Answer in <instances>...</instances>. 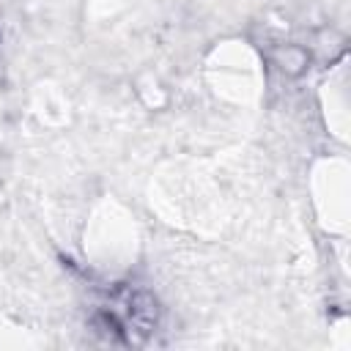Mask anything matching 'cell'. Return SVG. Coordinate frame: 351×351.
<instances>
[{
	"label": "cell",
	"mask_w": 351,
	"mask_h": 351,
	"mask_svg": "<svg viewBox=\"0 0 351 351\" xmlns=\"http://www.w3.org/2000/svg\"><path fill=\"white\" fill-rule=\"evenodd\" d=\"M271 60L274 66H280V71H285L288 77H299L307 66H310V52L302 49L299 44H285V47H277L271 52Z\"/></svg>",
	"instance_id": "cell-1"
}]
</instances>
